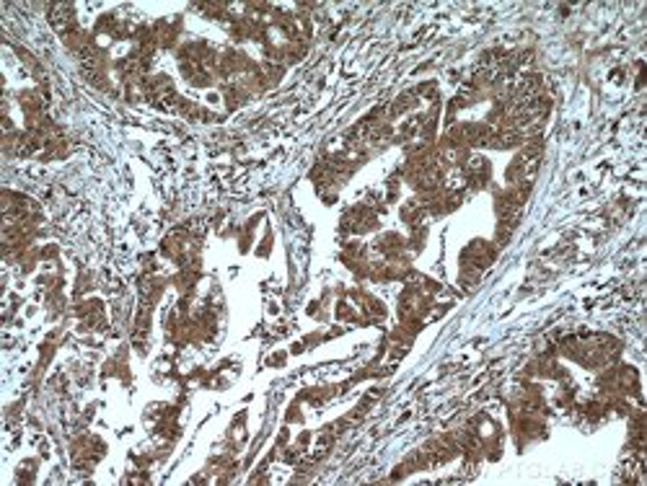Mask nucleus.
<instances>
[{
    "label": "nucleus",
    "mask_w": 647,
    "mask_h": 486,
    "mask_svg": "<svg viewBox=\"0 0 647 486\" xmlns=\"http://www.w3.org/2000/svg\"><path fill=\"white\" fill-rule=\"evenodd\" d=\"M50 21H52V26L60 34H73L76 31V13H73V8L70 6H52L50 8Z\"/></svg>",
    "instance_id": "nucleus-1"
}]
</instances>
